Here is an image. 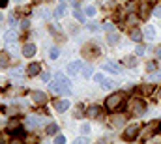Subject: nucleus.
Wrapping results in <instances>:
<instances>
[{
  "label": "nucleus",
  "instance_id": "23",
  "mask_svg": "<svg viewBox=\"0 0 161 144\" xmlns=\"http://www.w3.org/2000/svg\"><path fill=\"white\" fill-rule=\"evenodd\" d=\"M114 86H116V82H114V80H107V79L103 80V88H105V90H113Z\"/></svg>",
  "mask_w": 161,
  "mask_h": 144
},
{
  "label": "nucleus",
  "instance_id": "39",
  "mask_svg": "<svg viewBox=\"0 0 161 144\" xmlns=\"http://www.w3.org/2000/svg\"><path fill=\"white\" fill-rule=\"evenodd\" d=\"M154 54H156V58H161V45H158V47L154 49Z\"/></svg>",
  "mask_w": 161,
  "mask_h": 144
},
{
  "label": "nucleus",
  "instance_id": "36",
  "mask_svg": "<svg viewBox=\"0 0 161 144\" xmlns=\"http://www.w3.org/2000/svg\"><path fill=\"white\" fill-rule=\"evenodd\" d=\"M103 28H105V30H107V32H113V30H116V28H114V25H113V23H105V26H103Z\"/></svg>",
  "mask_w": 161,
  "mask_h": 144
},
{
  "label": "nucleus",
  "instance_id": "34",
  "mask_svg": "<svg viewBox=\"0 0 161 144\" xmlns=\"http://www.w3.org/2000/svg\"><path fill=\"white\" fill-rule=\"evenodd\" d=\"M6 64H8V56H6V53H2V54H0V66L4 68Z\"/></svg>",
  "mask_w": 161,
  "mask_h": 144
},
{
  "label": "nucleus",
  "instance_id": "1",
  "mask_svg": "<svg viewBox=\"0 0 161 144\" xmlns=\"http://www.w3.org/2000/svg\"><path fill=\"white\" fill-rule=\"evenodd\" d=\"M159 129H161V122H159V120L146 124V125L141 129V141H150V139L159 131Z\"/></svg>",
  "mask_w": 161,
  "mask_h": 144
},
{
  "label": "nucleus",
  "instance_id": "43",
  "mask_svg": "<svg viewBox=\"0 0 161 144\" xmlns=\"http://www.w3.org/2000/svg\"><path fill=\"white\" fill-rule=\"evenodd\" d=\"M0 21H2V13H0Z\"/></svg>",
  "mask_w": 161,
  "mask_h": 144
},
{
  "label": "nucleus",
  "instance_id": "44",
  "mask_svg": "<svg viewBox=\"0 0 161 144\" xmlns=\"http://www.w3.org/2000/svg\"><path fill=\"white\" fill-rule=\"evenodd\" d=\"M15 2H23V0H15Z\"/></svg>",
  "mask_w": 161,
  "mask_h": 144
},
{
  "label": "nucleus",
  "instance_id": "26",
  "mask_svg": "<svg viewBox=\"0 0 161 144\" xmlns=\"http://www.w3.org/2000/svg\"><path fill=\"white\" fill-rule=\"evenodd\" d=\"M141 90H142V94H152V92H154V86H152V84H142Z\"/></svg>",
  "mask_w": 161,
  "mask_h": 144
},
{
  "label": "nucleus",
  "instance_id": "47",
  "mask_svg": "<svg viewBox=\"0 0 161 144\" xmlns=\"http://www.w3.org/2000/svg\"><path fill=\"white\" fill-rule=\"evenodd\" d=\"M0 124H2V122H0Z\"/></svg>",
  "mask_w": 161,
  "mask_h": 144
},
{
  "label": "nucleus",
  "instance_id": "9",
  "mask_svg": "<svg viewBox=\"0 0 161 144\" xmlns=\"http://www.w3.org/2000/svg\"><path fill=\"white\" fill-rule=\"evenodd\" d=\"M103 69H105V71H111V73H120V66H118L116 62L107 60V62H103Z\"/></svg>",
  "mask_w": 161,
  "mask_h": 144
},
{
  "label": "nucleus",
  "instance_id": "22",
  "mask_svg": "<svg viewBox=\"0 0 161 144\" xmlns=\"http://www.w3.org/2000/svg\"><path fill=\"white\" fill-rule=\"evenodd\" d=\"M124 122H125V114H122V116H114V118H113V124H114V125H122Z\"/></svg>",
  "mask_w": 161,
  "mask_h": 144
},
{
  "label": "nucleus",
  "instance_id": "19",
  "mask_svg": "<svg viewBox=\"0 0 161 144\" xmlns=\"http://www.w3.org/2000/svg\"><path fill=\"white\" fill-rule=\"evenodd\" d=\"M144 36L148 37V39H154V36H156V30H154L152 26H146V28H144Z\"/></svg>",
  "mask_w": 161,
  "mask_h": 144
},
{
  "label": "nucleus",
  "instance_id": "4",
  "mask_svg": "<svg viewBox=\"0 0 161 144\" xmlns=\"http://www.w3.org/2000/svg\"><path fill=\"white\" fill-rule=\"evenodd\" d=\"M139 131H141V127L137 125V124H131V125H127L125 127V131H124V135H122V139L124 141H135L137 139V135H139Z\"/></svg>",
  "mask_w": 161,
  "mask_h": 144
},
{
  "label": "nucleus",
  "instance_id": "32",
  "mask_svg": "<svg viewBox=\"0 0 161 144\" xmlns=\"http://www.w3.org/2000/svg\"><path fill=\"white\" fill-rule=\"evenodd\" d=\"M88 28H90V30H92V32H94V30H96V32H97V30H99V28H101V26H99V25H97V23H88Z\"/></svg>",
  "mask_w": 161,
  "mask_h": 144
},
{
  "label": "nucleus",
  "instance_id": "46",
  "mask_svg": "<svg viewBox=\"0 0 161 144\" xmlns=\"http://www.w3.org/2000/svg\"><path fill=\"white\" fill-rule=\"evenodd\" d=\"M124 2H127V0H124Z\"/></svg>",
  "mask_w": 161,
  "mask_h": 144
},
{
  "label": "nucleus",
  "instance_id": "37",
  "mask_svg": "<svg viewBox=\"0 0 161 144\" xmlns=\"http://www.w3.org/2000/svg\"><path fill=\"white\" fill-rule=\"evenodd\" d=\"M94 80H96V82H103V80H105V77H103L101 73H96V75H94Z\"/></svg>",
  "mask_w": 161,
  "mask_h": 144
},
{
  "label": "nucleus",
  "instance_id": "29",
  "mask_svg": "<svg viewBox=\"0 0 161 144\" xmlns=\"http://www.w3.org/2000/svg\"><path fill=\"white\" fill-rule=\"evenodd\" d=\"M73 15H75V19H77V21H80V23L84 21V13H82V11H79V9H75V11H73Z\"/></svg>",
  "mask_w": 161,
  "mask_h": 144
},
{
  "label": "nucleus",
  "instance_id": "17",
  "mask_svg": "<svg viewBox=\"0 0 161 144\" xmlns=\"http://www.w3.org/2000/svg\"><path fill=\"white\" fill-rule=\"evenodd\" d=\"M86 116H90V118H97V116H99V107H90L88 108V112H86Z\"/></svg>",
  "mask_w": 161,
  "mask_h": 144
},
{
  "label": "nucleus",
  "instance_id": "11",
  "mask_svg": "<svg viewBox=\"0 0 161 144\" xmlns=\"http://www.w3.org/2000/svg\"><path fill=\"white\" fill-rule=\"evenodd\" d=\"M4 41H6V45L15 43V41H17V32H15V30H8V32L4 34Z\"/></svg>",
  "mask_w": 161,
  "mask_h": 144
},
{
  "label": "nucleus",
  "instance_id": "5",
  "mask_svg": "<svg viewBox=\"0 0 161 144\" xmlns=\"http://www.w3.org/2000/svg\"><path fill=\"white\" fill-rule=\"evenodd\" d=\"M54 79H56V82H58V86H60V92H64V94H69V84H71V82H69V80H68L64 75H60V73H58Z\"/></svg>",
  "mask_w": 161,
  "mask_h": 144
},
{
  "label": "nucleus",
  "instance_id": "7",
  "mask_svg": "<svg viewBox=\"0 0 161 144\" xmlns=\"http://www.w3.org/2000/svg\"><path fill=\"white\" fill-rule=\"evenodd\" d=\"M36 45L34 43H26L25 47H23V56H26V58H32L34 54H36Z\"/></svg>",
  "mask_w": 161,
  "mask_h": 144
},
{
  "label": "nucleus",
  "instance_id": "27",
  "mask_svg": "<svg viewBox=\"0 0 161 144\" xmlns=\"http://www.w3.org/2000/svg\"><path fill=\"white\" fill-rule=\"evenodd\" d=\"M146 69H148L150 73L158 71V64H156V62H148V64H146Z\"/></svg>",
  "mask_w": 161,
  "mask_h": 144
},
{
  "label": "nucleus",
  "instance_id": "18",
  "mask_svg": "<svg viewBox=\"0 0 161 144\" xmlns=\"http://www.w3.org/2000/svg\"><path fill=\"white\" fill-rule=\"evenodd\" d=\"M124 64L129 66V68H135V66H137V58H135V56H127V58L124 60Z\"/></svg>",
  "mask_w": 161,
  "mask_h": 144
},
{
  "label": "nucleus",
  "instance_id": "8",
  "mask_svg": "<svg viewBox=\"0 0 161 144\" xmlns=\"http://www.w3.org/2000/svg\"><path fill=\"white\" fill-rule=\"evenodd\" d=\"M32 101L36 103V105H43L45 101H47V96L40 92V90H36V92H32Z\"/></svg>",
  "mask_w": 161,
  "mask_h": 144
},
{
  "label": "nucleus",
  "instance_id": "3",
  "mask_svg": "<svg viewBox=\"0 0 161 144\" xmlns=\"http://www.w3.org/2000/svg\"><path fill=\"white\" fill-rule=\"evenodd\" d=\"M144 101L142 99H131L129 103H127V110L131 112V114H137V116H141L142 112H144Z\"/></svg>",
  "mask_w": 161,
  "mask_h": 144
},
{
  "label": "nucleus",
  "instance_id": "38",
  "mask_svg": "<svg viewBox=\"0 0 161 144\" xmlns=\"http://www.w3.org/2000/svg\"><path fill=\"white\" fill-rule=\"evenodd\" d=\"M152 80H161V71H154L152 73Z\"/></svg>",
  "mask_w": 161,
  "mask_h": 144
},
{
  "label": "nucleus",
  "instance_id": "14",
  "mask_svg": "<svg viewBox=\"0 0 161 144\" xmlns=\"http://www.w3.org/2000/svg\"><path fill=\"white\" fill-rule=\"evenodd\" d=\"M40 69H41V66L36 62V64H30V66H28V71L26 73H28V77H36V75L40 73Z\"/></svg>",
  "mask_w": 161,
  "mask_h": 144
},
{
  "label": "nucleus",
  "instance_id": "15",
  "mask_svg": "<svg viewBox=\"0 0 161 144\" xmlns=\"http://www.w3.org/2000/svg\"><path fill=\"white\" fill-rule=\"evenodd\" d=\"M107 41H109V45H116V43H118V34H116V30L109 32V36H107Z\"/></svg>",
  "mask_w": 161,
  "mask_h": 144
},
{
  "label": "nucleus",
  "instance_id": "20",
  "mask_svg": "<svg viewBox=\"0 0 161 144\" xmlns=\"http://www.w3.org/2000/svg\"><path fill=\"white\" fill-rule=\"evenodd\" d=\"M148 9H150V6H148V4H142V6H141V17H142V19H146V17H148V13H150Z\"/></svg>",
  "mask_w": 161,
  "mask_h": 144
},
{
  "label": "nucleus",
  "instance_id": "31",
  "mask_svg": "<svg viewBox=\"0 0 161 144\" xmlns=\"http://www.w3.org/2000/svg\"><path fill=\"white\" fill-rule=\"evenodd\" d=\"M86 15H88V17H94V15H96V8H94V6H88V8H86Z\"/></svg>",
  "mask_w": 161,
  "mask_h": 144
},
{
  "label": "nucleus",
  "instance_id": "45",
  "mask_svg": "<svg viewBox=\"0 0 161 144\" xmlns=\"http://www.w3.org/2000/svg\"><path fill=\"white\" fill-rule=\"evenodd\" d=\"M150 2H154V0H150Z\"/></svg>",
  "mask_w": 161,
  "mask_h": 144
},
{
  "label": "nucleus",
  "instance_id": "41",
  "mask_svg": "<svg viewBox=\"0 0 161 144\" xmlns=\"http://www.w3.org/2000/svg\"><path fill=\"white\" fill-rule=\"evenodd\" d=\"M127 23H131V25H133V23H137V17H135V15H131V17L127 19Z\"/></svg>",
  "mask_w": 161,
  "mask_h": 144
},
{
  "label": "nucleus",
  "instance_id": "25",
  "mask_svg": "<svg viewBox=\"0 0 161 144\" xmlns=\"http://www.w3.org/2000/svg\"><path fill=\"white\" fill-rule=\"evenodd\" d=\"M58 54H60V53H58V49H56V47H53V49H51V53H49V58H51V60H56V58H58Z\"/></svg>",
  "mask_w": 161,
  "mask_h": 144
},
{
  "label": "nucleus",
  "instance_id": "13",
  "mask_svg": "<svg viewBox=\"0 0 161 144\" xmlns=\"http://www.w3.org/2000/svg\"><path fill=\"white\" fill-rule=\"evenodd\" d=\"M129 37H131L135 43H141V39H142V32H141L139 28H133V30L129 32Z\"/></svg>",
  "mask_w": 161,
  "mask_h": 144
},
{
  "label": "nucleus",
  "instance_id": "42",
  "mask_svg": "<svg viewBox=\"0 0 161 144\" xmlns=\"http://www.w3.org/2000/svg\"><path fill=\"white\" fill-rule=\"evenodd\" d=\"M86 142V139H77V141H75V144H84Z\"/></svg>",
  "mask_w": 161,
  "mask_h": 144
},
{
  "label": "nucleus",
  "instance_id": "35",
  "mask_svg": "<svg viewBox=\"0 0 161 144\" xmlns=\"http://www.w3.org/2000/svg\"><path fill=\"white\" fill-rule=\"evenodd\" d=\"M54 142H56V144H64V142H66V137H64V135H56Z\"/></svg>",
  "mask_w": 161,
  "mask_h": 144
},
{
  "label": "nucleus",
  "instance_id": "12",
  "mask_svg": "<svg viewBox=\"0 0 161 144\" xmlns=\"http://www.w3.org/2000/svg\"><path fill=\"white\" fill-rule=\"evenodd\" d=\"M19 125H21V120H19V118H11V120L8 122V129H9L11 133H15V129H19Z\"/></svg>",
  "mask_w": 161,
  "mask_h": 144
},
{
  "label": "nucleus",
  "instance_id": "6",
  "mask_svg": "<svg viewBox=\"0 0 161 144\" xmlns=\"http://www.w3.org/2000/svg\"><path fill=\"white\" fill-rule=\"evenodd\" d=\"M82 68H84V64H82L80 60H77V62L68 64V68H66V69H68V75H71V77H73V75H77V71L82 69Z\"/></svg>",
  "mask_w": 161,
  "mask_h": 144
},
{
  "label": "nucleus",
  "instance_id": "33",
  "mask_svg": "<svg viewBox=\"0 0 161 144\" xmlns=\"http://www.w3.org/2000/svg\"><path fill=\"white\" fill-rule=\"evenodd\" d=\"M80 133L88 135V133H90V125H88V124H82V125H80Z\"/></svg>",
  "mask_w": 161,
  "mask_h": 144
},
{
  "label": "nucleus",
  "instance_id": "2",
  "mask_svg": "<svg viewBox=\"0 0 161 144\" xmlns=\"http://www.w3.org/2000/svg\"><path fill=\"white\" fill-rule=\"evenodd\" d=\"M124 99H125V94H124V92H114V94H111V96L107 97L105 107L109 108L111 112H113V110H118L120 105L124 103Z\"/></svg>",
  "mask_w": 161,
  "mask_h": 144
},
{
  "label": "nucleus",
  "instance_id": "10",
  "mask_svg": "<svg viewBox=\"0 0 161 144\" xmlns=\"http://www.w3.org/2000/svg\"><path fill=\"white\" fill-rule=\"evenodd\" d=\"M54 108L60 110V112H66V110L69 108V101H68V99H56V101H54Z\"/></svg>",
  "mask_w": 161,
  "mask_h": 144
},
{
  "label": "nucleus",
  "instance_id": "30",
  "mask_svg": "<svg viewBox=\"0 0 161 144\" xmlns=\"http://www.w3.org/2000/svg\"><path fill=\"white\" fill-rule=\"evenodd\" d=\"M40 124H41L40 118H34V116H32V118H28V125H40Z\"/></svg>",
  "mask_w": 161,
  "mask_h": 144
},
{
  "label": "nucleus",
  "instance_id": "16",
  "mask_svg": "<svg viewBox=\"0 0 161 144\" xmlns=\"http://www.w3.org/2000/svg\"><path fill=\"white\" fill-rule=\"evenodd\" d=\"M45 133H47V135H56V133H58V125H56V124H49L47 129H45Z\"/></svg>",
  "mask_w": 161,
  "mask_h": 144
},
{
  "label": "nucleus",
  "instance_id": "24",
  "mask_svg": "<svg viewBox=\"0 0 161 144\" xmlns=\"http://www.w3.org/2000/svg\"><path fill=\"white\" fill-rule=\"evenodd\" d=\"M82 77H84V79L92 77V66H84V68H82Z\"/></svg>",
  "mask_w": 161,
  "mask_h": 144
},
{
  "label": "nucleus",
  "instance_id": "21",
  "mask_svg": "<svg viewBox=\"0 0 161 144\" xmlns=\"http://www.w3.org/2000/svg\"><path fill=\"white\" fill-rule=\"evenodd\" d=\"M144 51H146V47H144L142 43H139V45L135 47V56H142V54H144Z\"/></svg>",
  "mask_w": 161,
  "mask_h": 144
},
{
  "label": "nucleus",
  "instance_id": "28",
  "mask_svg": "<svg viewBox=\"0 0 161 144\" xmlns=\"http://www.w3.org/2000/svg\"><path fill=\"white\" fill-rule=\"evenodd\" d=\"M64 9H66V6H64V4H60V6L56 8V11H54V15H56V17H62V15H64Z\"/></svg>",
  "mask_w": 161,
  "mask_h": 144
},
{
  "label": "nucleus",
  "instance_id": "40",
  "mask_svg": "<svg viewBox=\"0 0 161 144\" xmlns=\"http://www.w3.org/2000/svg\"><path fill=\"white\" fill-rule=\"evenodd\" d=\"M154 15L161 19V6H156V8H154Z\"/></svg>",
  "mask_w": 161,
  "mask_h": 144
}]
</instances>
